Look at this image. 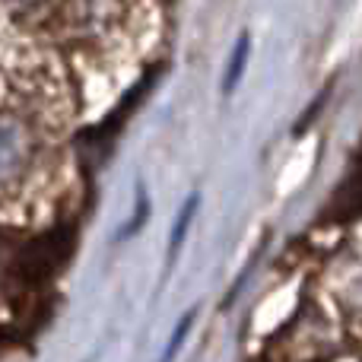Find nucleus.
Wrapping results in <instances>:
<instances>
[{"label":"nucleus","mask_w":362,"mask_h":362,"mask_svg":"<svg viewBox=\"0 0 362 362\" xmlns=\"http://www.w3.org/2000/svg\"><path fill=\"white\" fill-rule=\"evenodd\" d=\"M248 57H251V38H248V32H242L238 42H235V48H232V54H229V64H226V76H223V93L226 95H232L235 86L242 83L245 67H248Z\"/></svg>","instance_id":"2"},{"label":"nucleus","mask_w":362,"mask_h":362,"mask_svg":"<svg viewBox=\"0 0 362 362\" xmlns=\"http://www.w3.org/2000/svg\"><path fill=\"white\" fill-rule=\"evenodd\" d=\"M197 210H200V194L194 191V194H187V200H185V206H181L175 226H172V235H169V257H165L169 264L175 261V255L181 251V245H185L187 229H191V223H194V216H197Z\"/></svg>","instance_id":"3"},{"label":"nucleus","mask_w":362,"mask_h":362,"mask_svg":"<svg viewBox=\"0 0 362 362\" xmlns=\"http://www.w3.org/2000/svg\"><path fill=\"white\" fill-rule=\"evenodd\" d=\"M325 99H327V89H325V93H321V95H318V99L312 102V108H308V112L302 115V121H299V124L293 127V134H302V131H308V124H312V121H315V115H318V108L325 105Z\"/></svg>","instance_id":"6"},{"label":"nucleus","mask_w":362,"mask_h":362,"mask_svg":"<svg viewBox=\"0 0 362 362\" xmlns=\"http://www.w3.org/2000/svg\"><path fill=\"white\" fill-rule=\"evenodd\" d=\"M146 219H150V194H146L144 181H137V194H134V216H131V223H127L124 229L118 232V242H124V238H134L146 226Z\"/></svg>","instance_id":"4"},{"label":"nucleus","mask_w":362,"mask_h":362,"mask_svg":"<svg viewBox=\"0 0 362 362\" xmlns=\"http://www.w3.org/2000/svg\"><path fill=\"white\" fill-rule=\"evenodd\" d=\"M70 248H74V238H70L67 229L48 232V235L35 238V242L23 251V257H19V274H23L25 280H45V276H51L67 261Z\"/></svg>","instance_id":"1"},{"label":"nucleus","mask_w":362,"mask_h":362,"mask_svg":"<svg viewBox=\"0 0 362 362\" xmlns=\"http://www.w3.org/2000/svg\"><path fill=\"white\" fill-rule=\"evenodd\" d=\"M194 315H197V312H194V308H191V312H187V315H185V318H181V321H178L175 334H172V337H169V346H165V356H163V362H172V356H175V353L181 350V344H185V337H187V334H191V325H194Z\"/></svg>","instance_id":"5"}]
</instances>
